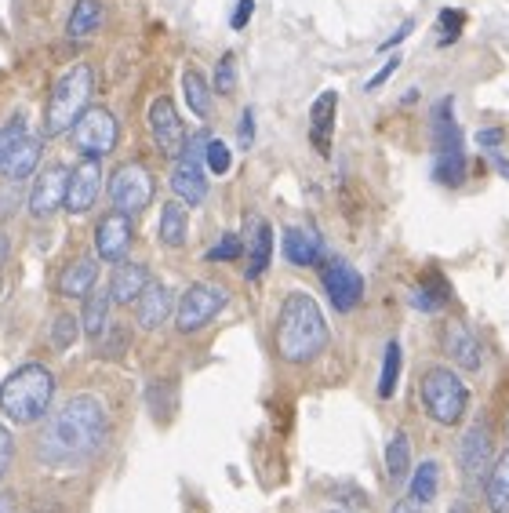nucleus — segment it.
<instances>
[{
    "label": "nucleus",
    "mask_w": 509,
    "mask_h": 513,
    "mask_svg": "<svg viewBox=\"0 0 509 513\" xmlns=\"http://www.w3.org/2000/svg\"><path fill=\"white\" fill-rule=\"evenodd\" d=\"M106 433H110V419H106V408L99 404V397L77 393L40 430V441H37L40 463L55 466V470L88 463V459H95L102 452Z\"/></svg>",
    "instance_id": "nucleus-1"
},
{
    "label": "nucleus",
    "mask_w": 509,
    "mask_h": 513,
    "mask_svg": "<svg viewBox=\"0 0 509 513\" xmlns=\"http://www.w3.org/2000/svg\"><path fill=\"white\" fill-rule=\"evenodd\" d=\"M280 361L288 364H310L328 350V321L320 302L306 292H291L280 302L277 328H273Z\"/></svg>",
    "instance_id": "nucleus-2"
},
{
    "label": "nucleus",
    "mask_w": 509,
    "mask_h": 513,
    "mask_svg": "<svg viewBox=\"0 0 509 513\" xmlns=\"http://www.w3.org/2000/svg\"><path fill=\"white\" fill-rule=\"evenodd\" d=\"M51 397H55V375L44 364L30 361L0 383V412L8 415L11 423L30 426L51 408Z\"/></svg>",
    "instance_id": "nucleus-3"
},
{
    "label": "nucleus",
    "mask_w": 509,
    "mask_h": 513,
    "mask_svg": "<svg viewBox=\"0 0 509 513\" xmlns=\"http://www.w3.org/2000/svg\"><path fill=\"white\" fill-rule=\"evenodd\" d=\"M91 95H95V70L88 62H73L51 88L48 110H44V135L73 131V124L91 110Z\"/></svg>",
    "instance_id": "nucleus-4"
},
{
    "label": "nucleus",
    "mask_w": 509,
    "mask_h": 513,
    "mask_svg": "<svg viewBox=\"0 0 509 513\" xmlns=\"http://www.w3.org/2000/svg\"><path fill=\"white\" fill-rule=\"evenodd\" d=\"M430 124H433V179L440 186H448V190H459L462 182H466L470 164H466V139H462V128L455 121V102H451V95L433 106Z\"/></svg>",
    "instance_id": "nucleus-5"
},
{
    "label": "nucleus",
    "mask_w": 509,
    "mask_h": 513,
    "mask_svg": "<svg viewBox=\"0 0 509 513\" xmlns=\"http://www.w3.org/2000/svg\"><path fill=\"white\" fill-rule=\"evenodd\" d=\"M419 397H422L426 415H430L437 426H459L466 408H470V390H466V383L459 379V372L448 368V364H430V368L422 372Z\"/></svg>",
    "instance_id": "nucleus-6"
},
{
    "label": "nucleus",
    "mask_w": 509,
    "mask_h": 513,
    "mask_svg": "<svg viewBox=\"0 0 509 513\" xmlns=\"http://www.w3.org/2000/svg\"><path fill=\"white\" fill-rule=\"evenodd\" d=\"M226 302H230V292L222 288V284H211V281H200V284H190L182 299L175 302V328L182 335H193L200 332L204 324H211L226 310Z\"/></svg>",
    "instance_id": "nucleus-7"
},
{
    "label": "nucleus",
    "mask_w": 509,
    "mask_h": 513,
    "mask_svg": "<svg viewBox=\"0 0 509 513\" xmlns=\"http://www.w3.org/2000/svg\"><path fill=\"white\" fill-rule=\"evenodd\" d=\"M153 193H157V182H153V171L146 164L131 161V164H120L113 171L110 179V201H113V212L120 215H139L146 212L153 204Z\"/></svg>",
    "instance_id": "nucleus-8"
},
{
    "label": "nucleus",
    "mask_w": 509,
    "mask_h": 513,
    "mask_svg": "<svg viewBox=\"0 0 509 513\" xmlns=\"http://www.w3.org/2000/svg\"><path fill=\"white\" fill-rule=\"evenodd\" d=\"M73 146H77L84 157H95V161H102V157H110L113 150H117L120 142V124L117 117H113L106 106H91L84 117H80L77 124H73Z\"/></svg>",
    "instance_id": "nucleus-9"
},
{
    "label": "nucleus",
    "mask_w": 509,
    "mask_h": 513,
    "mask_svg": "<svg viewBox=\"0 0 509 513\" xmlns=\"http://www.w3.org/2000/svg\"><path fill=\"white\" fill-rule=\"evenodd\" d=\"M320 281H324V292H328L331 306L339 313H353L360 306V299H364V277H360L346 259L324 262Z\"/></svg>",
    "instance_id": "nucleus-10"
},
{
    "label": "nucleus",
    "mask_w": 509,
    "mask_h": 513,
    "mask_svg": "<svg viewBox=\"0 0 509 513\" xmlns=\"http://www.w3.org/2000/svg\"><path fill=\"white\" fill-rule=\"evenodd\" d=\"M491 463H495V441H491V430H488V419L480 415L477 423L466 430V437H462L459 444V470L466 481H484L491 470Z\"/></svg>",
    "instance_id": "nucleus-11"
},
{
    "label": "nucleus",
    "mask_w": 509,
    "mask_h": 513,
    "mask_svg": "<svg viewBox=\"0 0 509 513\" xmlns=\"http://www.w3.org/2000/svg\"><path fill=\"white\" fill-rule=\"evenodd\" d=\"M150 135H153V142H157V150L164 153V157L179 161L182 146H186V128H182V117H179V110H175V102H171L168 95L153 99Z\"/></svg>",
    "instance_id": "nucleus-12"
},
{
    "label": "nucleus",
    "mask_w": 509,
    "mask_h": 513,
    "mask_svg": "<svg viewBox=\"0 0 509 513\" xmlns=\"http://www.w3.org/2000/svg\"><path fill=\"white\" fill-rule=\"evenodd\" d=\"M131 219L120 212L102 215L99 226H95V259L99 262H110V266H120V262H128L131 252Z\"/></svg>",
    "instance_id": "nucleus-13"
},
{
    "label": "nucleus",
    "mask_w": 509,
    "mask_h": 513,
    "mask_svg": "<svg viewBox=\"0 0 509 513\" xmlns=\"http://www.w3.org/2000/svg\"><path fill=\"white\" fill-rule=\"evenodd\" d=\"M66 186H70V168L51 164V168L40 171L37 179H33V186H30V201H26L30 215H37V219H48L51 212L66 208Z\"/></svg>",
    "instance_id": "nucleus-14"
},
{
    "label": "nucleus",
    "mask_w": 509,
    "mask_h": 513,
    "mask_svg": "<svg viewBox=\"0 0 509 513\" xmlns=\"http://www.w3.org/2000/svg\"><path fill=\"white\" fill-rule=\"evenodd\" d=\"M102 193V161L84 157L77 168H70V186H66V212L88 215Z\"/></svg>",
    "instance_id": "nucleus-15"
},
{
    "label": "nucleus",
    "mask_w": 509,
    "mask_h": 513,
    "mask_svg": "<svg viewBox=\"0 0 509 513\" xmlns=\"http://www.w3.org/2000/svg\"><path fill=\"white\" fill-rule=\"evenodd\" d=\"M440 342H444V353H448V361L455 364V368H462V372H470V375H477L480 368H484L480 339L462 321H451L448 328H444V335H440Z\"/></svg>",
    "instance_id": "nucleus-16"
},
{
    "label": "nucleus",
    "mask_w": 509,
    "mask_h": 513,
    "mask_svg": "<svg viewBox=\"0 0 509 513\" xmlns=\"http://www.w3.org/2000/svg\"><path fill=\"white\" fill-rule=\"evenodd\" d=\"M280 252L291 266H317L324 259V237L313 230L310 222H302V226H288L284 230V241H280Z\"/></svg>",
    "instance_id": "nucleus-17"
},
{
    "label": "nucleus",
    "mask_w": 509,
    "mask_h": 513,
    "mask_svg": "<svg viewBox=\"0 0 509 513\" xmlns=\"http://www.w3.org/2000/svg\"><path fill=\"white\" fill-rule=\"evenodd\" d=\"M171 193H175V201H182L186 208H197V204L208 201V175H204V164L179 157L175 168H171Z\"/></svg>",
    "instance_id": "nucleus-18"
},
{
    "label": "nucleus",
    "mask_w": 509,
    "mask_h": 513,
    "mask_svg": "<svg viewBox=\"0 0 509 513\" xmlns=\"http://www.w3.org/2000/svg\"><path fill=\"white\" fill-rule=\"evenodd\" d=\"M335 113H339V95L320 91L310 106V142L320 157H331V135H335Z\"/></svg>",
    "instance_id": "nucleus-19"
},
{
    "label": "nucleus",
    "mask_w": 509,
    "mask_h": 513,
    "mask_svg": "<svg viewBox=\"0 0 509 513\" xmlns=\"http://www.w3.org/2000/svg\"><path fill=\"white\" fill-rule=\"evenodd\" d=\"M171 313H175V295H171L168 284H160V281L146 284V292H142L139 302H135V317H139L142 328H146V332H157Z\"/></svg>",
    "instance_id": "nucleus-20"
},
{
    "label": "nucleus",
    "mask_w": 509,
    "mask_h": 513,
    "mask_svg": "<svg viewBox=\"0 0 509 513\" xmlns=\"http://www.w3.org/2000/svg\"><path fill=\"white\" fill-rule=\"evenodd\" d=\"M95 288H99V259L80 255V259H73V262L62 266L59 295H66V299H88Z\"/></svg>",
    "instance_id": "nucleus-21"
},
{
    "label": "nucleus",
    "mask_w": 509,
    "mask_h": 513,
    "mask_svg": "<svg viewBox=\"0 0 509 513\" xmlns=\"http://www.w3.org/2000/svg\"><path fill=\"white\" fill-rule=\"evenodd\" d=\"M146 284H150V270L139 266V262H120L113 266V277H110V299L117 306H128V302H139V295L146 292Z\"/></svg>",
    "instance_id": "nucleus-22"
},
{
    "label": "nucleus",
    "mask_w": 509,
    "mask_h": 513,
    "mask_svg": "<svg viewBox=\"0 0 509 513\" xmlns=\"http://www.w3.org/2000/svg\"><path fill=\"white\" fill-rule=\"evenodd\" d=\"M244 255H248L244 277H248V281H259L273 259V226L266 219H251V237L244 241Z\"/></svg>",
    "instance_id": "nucleus-23"
},
{
    "label": "nucleus",
    "mask_w": 509,
    "mask_h": 513,
    "mask_svg": "<svg viewBox=\"0 0 509 513\" xmlns=\"http://www.w3.org/2000/svg\"><path fill=\"white\" fill-rule=\"evenodd\" d=\"M102 19H106L102 0H77L70 11V22H66V37L73 44H84L88 37H95L102 30Z\"/></svg>",
    "instance_id": "nucleus-24"
},
{
    "label": "nucleus",
    "mask_w": 509,
    "mask_h": 513,
    "mask_svg": "<svg viewBox=\"0 0 509 513\" xmlns=\"http://www.w3.org/2000/svg\"><path fill=\"white\" fill-rule=\"evenodd\" d=\"M484 503H488L491 513L509 510V448L495 455V463L484 477Z\"/></svg>",
    "instance_id": "nucleus-25"
},
{
    "label": "nucleus",
    "mask_w": 509,
    "mask_h": 513,
    "mask_svg": "<svg viewBox=\"0 0 509 513\" xmlns=\"http://www.w3.org/2000/svg\"><path fill=\"white\" fill-rule=\"evenodd\" d=\"M160 244L164 248H182L186 237H190V212H186V204L182 201H168L160 208Z\"/></svg>",
    "instance_id": "nucleus-26"
},
{
    "label": "nucleus",
    "mask_w": 509,
    "mask_h": 513,
    "mask_svg": "<svg viewBox=\"0 0 509 513\" xmlns=\"http://www.w3.org/2000/svg\"><path fill=\"white\" fill-rule=\"evenodd\" d=\"M448 302H451V288H448V281L440 277V270L426 273V277L415 284V292H411V306L422 313H440Z\"/></svg>",
    "instance_id": "nucleus-27"
},
{
    "label": "nucleus",
    "mask_w": 509,
    "mask_h": 513,
    "mask_svg": "<svg viewBox=\"0 0 509 513\" xmlns=\"http://www.w3.org/2000/svg\"><path fill=\"white\" fill-rule=\"evenodd\" d=\"M110 292H91L88 299H84V313H80V328H84V335H88L91 342H99L102 335H106V324H110Z\"/></svg>",
    "instance_id": "nucleus-28"
},
{
    "label": "nucleus",
    "mask_w": 509,
    "mask_h": 513,
    "mask_svg": "<svg viewBox=\"0 0 509 513\" xmlns=\"http://www.w3.org/2000/svg\"><path fill=\"white\" fill-rule=\"evenodd\" d=\"M40 157H44V142H40L37 135H26V139L19 142V150L11 153V161H8V168H4V175H8V179H15V182L30 179L33 171H37Z\"/></svg>",
    "instance_id": "nucleus-29"
},
{
    "label": "nucleus",
    "mask_w": 509,
    "mask_h": 513,
    "mask_svg": "<svg viewBox=\"0 0 509 513\" xmlns=\"http://www.w3.org/2000/svg\"><path fill=\"white\" fill-rule=\"evenodd\" d=\"M182 95H186V106L197 113L200 121L211 113V84H208V77L200 70H193V66L182 70Z\"/></svg>",
    "instance_id": "nucleus-30"
},
{
    "label": "nucleus",
    "mask_w": 509,
    "mask_h": 513,
    "mask_svg": "<svg viewBox=\"0 0 509 513\" xmlns=\"http://www.w3.org/2000/svg\"><path fill=\"white\" fill-rule=\"evenodd\" d=\"M440 492V466L433 463V459H426V463H419V470L411 473V484H408V499L411 503H433Z\"/></svg>",
    "instance_id": "nucleus-31"
},
{
    "label": "nucleus",
    "mask_w": 509,
    "mask_h": 513,
    "mask_svg": "<svg viewBox=\"0 0 509 513\" xmlns=\"http://www.w3.org/2000/svg\"><path fill=\"white\" fill-rule=\"evenodd\" d=\"M386 473H390V481L400 484V481H408V473H411V441H408V433L397 430L386 441Z\"/></svg>",
    "instance_id": "nucleus-32"
},
{
    "label": "nucleus",
    "mask_w": 509,
    "mask_h": 513,
    "mask_svg": "<svg viewBox=\"0 0 509 513\" xmlns=\"http://www.w3.org/2000/svg\"><path fill=\"white\" fill-rule=\"evenodd\" d=\"M397 383H400V342L390 339L386 342V350H382V372H379L382 401H390L393 393H397Z\"/></svg>",
    "instance_id": "nucleus-33"
},
{
    "label": "nucleus",
    "mask_w": 509,
    "mask_h": 513,
    "mask_svg": "<svg viewBox=\"0 0 509 513\" xmlns=\"http://www.w3.org/2000/svg\"><path fill=\"white\" fill-rule=\"evenodd\" d=\"M30 131H26V117L22 113H15L4 128H0V171L8 168V161H11V153L19 150V142L26 139Z\"/></svg>",
    "instance_id": "nucleus-34"
},
{
    "label": "nucleus",
    "mask_w": 509,
    "mask_h": 513,
    "mask_svg": "<svg viewBox=\"0 0 509 513\" xmlns=\"http://www.w3.org/2000/svg\"><path fill=\"white\" fill-rule=\"evenodd\" d=\"M462 26H466V11L462 8H444L437 15V48H451V44L462 37Z\"/></svg>",
    "instance_id": "nucleus-35"
},
{
    "label": "nucleus",
    "mask_w": 509,
    "mask_h": 513,
    "mask_svg": "<svg viewBox=\"0 0 509 513\" xmlns=\"http://www.w3.org/2000/svg\"><path fill=\"white\" fill-rule=\"evenodd\" d=\"M77 335H80V324L70 313H59V317L51 321V346H55V350H70L73 342H77Z\"/></svg>",
    "instance_id": "nucleus-36"
},
{
    "label": "nucleus",
    "mask_w": 509,
    "mask_h": 513,
    "mask_svg": "<svg viewBox=\"0 0 509 513\" xmlns=\"http://www.w3.org/2000/svg\"><path fill=\"white\" fill-rule=\"evenodd\" d=\"M230 164H233L230 146H226L222 139H208V150H204V168H208L211 175H226V171H230Z\"/></svg>",
    "instance_id": "nucleus-37"
},
{
    "label": "nucleus",
    "mask_w": 509,
    "mask_h": 513,
    "mask_svg": "<svg viewBox=\"0 0 509 513\" xmlns=\"http://www.w3.org/2000/svg\"><path fill=\"white\" fill-rule=\"evenodd\" d=\"M211 88L219 91V95H233V88H237V59H233V51H226L219 59V66H215V84Z\"/></svg>",
    "instance_id": "nucleus-38"
},
{
    "label": "nucleus",
    "mask_w": 509,
    "mask_h": 513,
    "mask_svg": "<svg viewBox=\"0 0 509 513\" xmlns=\"http://www.w3.org/2000/svg\"><path fill=\"white\" fill-rule=\"evenodd\" d=\"M244 255V237H237V233H226L215 248H208V255L204 259L208 262H233V259H240Z\"/></svg>",
    "instance_id": "nucleus-39"
},
{
    "label": "nucleus",
    "mask_w": 509,
    "mask_h": 513,
    "mask_svg": "<svg viewBox=\"0 0 509 513\" xmlns=\"http://www.w3.org/2000/svg\"><path fill=\"white\" fill-rule=\"evenodd\" d=\"M11 459H15V437H11L8 426H0V481L8 477Z\"/></svg>",
    "instance_id": "nucleus-40"
},
{
    "label": "nucleus",
    "mask_w": 509,
    "mask_h": 513,
    "mask_svg": "<svg viewBox=\"0 0 509 513\" xmlns=\"http://www.w3.org/2000/svg\"><path fill=\"white\" fill-rule=\"evenodd\" d=\"M237 139L244 150L255 146V110H244L240 113V124H237Z\"/></svg>",
    "instance_id": "nucleus-41"
},
{
    "label": "nucleus",
    "mask_w": 509,
    "mask_h": 513,
    "mask_svg": "<svg viewBox=\"0 0 509 513\" xmlns=\"http://www.w3.org/2000/svg\"><path fill=\"white\" fill-rule=\"evenodd\" d=\"M251 15H255V0H237V8H233V15H230V26L233 30H244L251 22Z\"/></svg>",
    "instance_id": "nucleus-42"
},
{
    "label": "nucleus",
    "mask_w": 509,
    "mask_h": 513,
    "mask_svg": "<svg viewBox=\"0 0 509 513\" xmlns=\"http://www.w3.org/2000/svg\"><path fill=\"white\" fill-rule=\"evenodd\" d=\"M411 30H415V22L411 19H404L397 26V30L390 33V37H386V41L379 44V51H390V48H400V44H404V37H411Z\"/></svg>",
    "instance_id": "nucleus-43"
},
{
    "label": "nucleus",
    "mask_w": 509,
    "mask_h": 513,
    "mask_svg": "<svg viewBox=\"0 0 509 513\" xmlns=\"http://www.w3.org/2000/svg\"><path fill=\"white\" fill-rule=\"evenodd\" d=\"M397 70H400V59H397V55H393V59H390V62H386V66H382V70H379V73H375V77H371V81H368V84H364V88H368V91H379V88H382V84L390 81V77H393V73H397Z\"/></svg>",
    "instance_id": "nucleus-44"
},
{
    "label": "nucleus",
    "mask_w": 509,
    "mask_h": 513,
    "mask_svg": "<svg viewBox=\"0 0 509 513\" xmlns=\"http://www.w3.org/2000/svg\"><path fill=\"white\" fill-rule=\"evenodd\" d=\"M502 142H506V128L477 131V146H484V150H495V146H502Z\"/></svg>",
    "instance_id": "nucleus-45"
},
{
    "label": "nucleus",
    "mask_w": 509,
    "mask_h": 513,
    "mask_svg": "<svg viewBox=\"0 0 509 513\" xmlns=\"http://www.w3.org/2000/svg\"><path fill=\"white\" fill-rule=\"evenodd\" d=\"M393 513H422L419 503H411V499H400L397 506H393Z\"/></svg>",
    "instance_id": "nucleus-46"
},
{
    "label": "nucleus",
    "mask_w": 509,
    "mask_h": 513,
    "mask_svg": "<svg viewBox=\"0 0 509 513\" xmlns=\"http://www.w3.org/2000/svg\"><path fill=\"white\" fill-rule=\"evenodd\" d=\"M0 513H15V495L0 492Z\"/></svg>",
    "instance_id": "nucleus-47"
},
{
    "label": "nucleus",
    "mask_w": 509,
    "mask_h": 513,
    "mask_svg": "<svg viewBox=\"0 0 509 513\" xmlns=\"http://www.w3.org/2000/svg\"><path fill=\"white\" fill-rule=\"evenodd\" d=\"M495 171H499L502 179H509V161H506V157H495Z\"/></svg>",
    "instance_id": "nucleus-48"
},
{
    "label": "nucleus",
    "mask_w": 509,
    "mask_h": 513,
    "mask_svg": "<svg viewBox=\"0 0 509 513\" xmlns=\"http://www.w3.org/2000/svg\"><path fill=\"white\" fill-rule=\"evenodd\" d=\"M4 252H8V237L0 233V262H4Z\"/></svg>",
    "instance_id": "nucleus-49"
},
{
    "label": "nucleus",
    "mask_w": 509,
    "mask_h": 513,
    "mask_svg": "<svg viewBox=\"0 0 509 513\" xmlns=\"http://www.w3.org/2000/svg\"><path fill=\"white\" fill-rule=\"evenodd\" d=\"M448 513H470V506H466V503H455V506H451Z\"/></svg>",
    "instance_id": "nucleus-50"
},
{
    "label": "nucleus",
    "mask_w": 509,
    "mask_h": 513,
    "mask_svg": "<svg viewBox=\"0 0 509 513\" xmlns=\"http://www.w3.org/2000/svg\"><path fill=\"white\" fill-rule=\"evenodd\" d=\"M506 433H509V423H506Z\"/></svg>",
    "instance_id": "nucleus-51"
}]
</instances>
